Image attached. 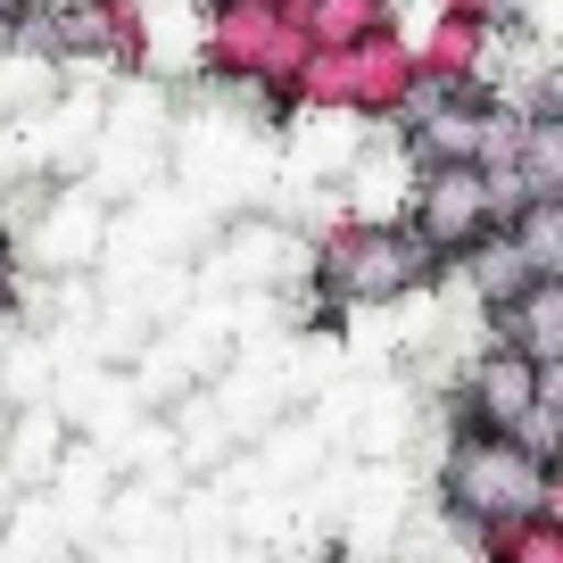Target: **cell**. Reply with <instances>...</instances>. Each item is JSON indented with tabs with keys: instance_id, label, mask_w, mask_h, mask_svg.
I'll return each instance as SVG.
<instances>
[{
	"instance_id": "cell-5",
	"label": "cell",
	"mask_w": 563,
	"mask_h": 563,
	"mask_svg": "<svg viewBox=\"0 0 563 563\" xmlns=\"http://www.w3.org/2000/svg\"><path fill=\"white\" fill-rule=\"evenodd\" d=\"M539 406L563 422V365H539Z\"/></svg>"
},
{
	"instance_id": "cell-7",
	"label": "cell",
	"mask_w": 563,
	"mask_h": 563,
	"mask_svg": "<svg viewBox=\"0 0 563 563\" xmlns=\"http://www.w3.org/2000/svg\"><path fill=\"white\" fill-rule=\"evenodd\" d=\"M9 9H18V0H0V18H9Z\"/></svg>"
},
{
	"instance_id": "cell-1",
	"label": "cell",
	"mask_w": 563,
	"mask_h": 563,
	"mask_svg": "<svg viewBox=\"0 0 563 563\" xmlns=\"http://www.w3.org/2000/svg\"><path fill=\"white\" fill-rule=\"evenodd\" d=\"M440 274V257L415 241L406 224H340L316 257V290L323 307H389L406 290Z\"/></svg>"
},
{
	"instance_id": "cell-4",
	"label": "cell",
	"mask_w": 563,
	"mask_h": 563,
	"mask_svg": "<svg viewBox=\"0 0 563 563\" xmlns=\"http://www.w3.org/2000/svg\"><path fill=\"white\" fill-rule=\"evenodd\" d=\"M456 265H464V282H473V299L489 307V316H506L530 290V265H522V249H514V232H489V241H481L473 257H456Z\"/></svg>"
},
{
	"instance_id": "cell-6",
	"label": "cell",
	"mask_w": 563,
	"mask_h": 563,
	"mask_svg": "<svg viewBox=\"0 0 563 563\" xmlns=\"http://www.w3.org/2000/svg\"><path fill=\"white\" fill-rule=\"evenodd\" d=\"M547 208H555V216H563V183H555V191H547Z\"/></svg>"
},
{
	"instance_id": "cell-3",
	"label": "cell",
	"mask_w": 563,
	"mask_h": 563,
	"mask_svg": "<svg viewBox=\"0 0 563 563\" xmlns=\"http://www.w3.org/2000/svg\"><path fill=\"white\" fill-rule=\"evenodd\" d=\"M489 323H497V349H514L522 365H563V282H530Z\"/></svg>"
},
{
	"instance_id": "cell-2",
	"label": "cell",
	"mask_w": 563,
	"mask_h": 563,
	"mask_svg": "<svg viewBox=\"0 0 563 563\" xmlns=\"http://www.w3.org/2000/svg\"><path fill=\"white\" fill-rule=\"evenodd\" d=\"M406 232H415L440 265H448V257H473L489 232H506V224H497L489 175H481V166H431V175H422V191H415Z\"/></svg>"
}]
</instances>
